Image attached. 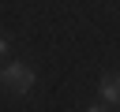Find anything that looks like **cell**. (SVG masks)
Masks as SVG:
<instances>
[{"label": "cell", "instance_id": "1", "mask_svg": "<svg viewBox=\"0 0 120 112\" xmlns=\"http://www.w3.org/2000/svg\"><path fill=\"white\" fill-rule=\"evenodd\" d=\"M0 90H8V93H30L34 90V67H26V63H8V67H0Z\"/></svg>", "mask_w": 120, "mask_h": 112}, {"label": "cell", "instance_id": "4", "mask_svg": "<svg viewBox=\"0 0 120 112\" xmlns=\"http://www.w3.org/2000/svg\"><path fill=\"white\" fill-rule=\"evenodd\" d=\"M86 112H109V108H101V105H94V108H86Z\"/></svg>", "mask_w": 120, "mask_h": 112}, {"label": "cell", "instance_id": "2", "mask_svg": "<svg viewBox=\"0 0 120 112\" xmlns=\"http://www.w3.org/2000/svg\"><path fill=\"white\" fill-rule=\"evenodd\" d=\"M98 93H101V97H105L109 105H120V71H109V75L101 78Z\"/></svg>", "mask_w": 120, "mask_h": 112}, {"label": "cell", "instance_id": "3", "mask_svg": "<svg viewBox=\"0 0 120 112\" xmlns=\"http://www.w3.org/2000/svg\"><path fill=\"white\" fill-rule=\"evenodd\" d=\"M4 56H8V37L0 34V60H4Z\"/></svg>", "mask_w": 120, "mask_h": 112}]
</instances>
